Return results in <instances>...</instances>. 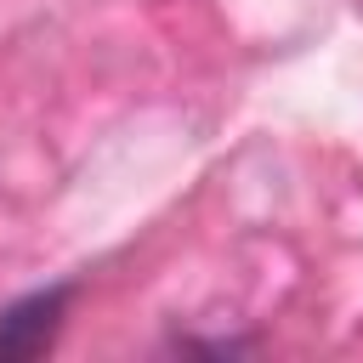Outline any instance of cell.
<instances>
[{"label":"cell","instance_id":"cell-1","mask_svg":"<svg viewBox=\"0 0 363 363\" xmlns=\"http://www.w3.org/2000/svg\"><path fill=\"white\" fill-rule=\"evenodd\" d=\"M68 306V289H51V295H28L17 306L0 312V357H34L51 335H57V318Z\"/></svg>","mask_w":363,"mask_h":363}]
</instances>
